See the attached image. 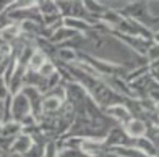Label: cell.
Returning a JSON list of instances; mask_svg holds the SVG:
<instances>
[{"mask_svg": "<svg viewBox=\"0 0 159 157\" xmlns=\"http://www.w3.org/2000/svg\"><path fill=\"white\" fill-rule=\"evenodd\" d=\"M30 113H33L31 102H30V99H28V96L21 91V92H18V94L13 96L11 117H13V120H16V122H21V120H23L25 117H28Z\"/></svg>", "mask_w": 159, "mask_h": 157, "instance_id": "obj_1", "label": "cell"}, {"mask_svg": "<svg viewBox=\"0 0 159 157\" xmlns=\"http://www.w3.org/2000/svg\"><path fill=\"white\" fill-rule=\"evenodd\" d=\"M104 112H106L111 118H114L115 122H119V123H122V125L128 123L130 120L133 118V113L130 112V109H128L124 102L114 104V105H111V107H107V109H104Z\"/></svg>", "mask_w": 159, "mask_h": 157, "instance_id": "obj_2", "label": "cell"}, {"mask_svg": "<svg viewBox=\"0 0 159 157\" xmlns=\"http://www.w3.org/2000/svg\"><path fill=\"white\" fill-rule=\"evenodd\" d=\"M33 146H34V138L31 136L30 133H25V131H23V133H20L18 136L13 139L10 152H15V154L25 155Z\"/></svg>", "mask_w": 159, "mask_h": 157, "instance_id": "obj_3", "label": "cell"}, {"mask_svg": "<svg viewBox=\"0 0 159 157\" xmlns=\"http://www.w3.org/2000/svg\"><path fill=\"white\" fill-rule=\"evenodd\" d=\"M124 130H125V133L128 134L130 138H143V136L148 134L146 122L141 120V118H136V117H133L128 123L124 125Z\"/></svg>", "mask_w": 159, "mask_h": 157, "instance_id": "obj_4", "label": "cell"}, {"mask_svg": "<svg viewBox=\"0 0 159 157\" xmlns=\"http://www.w3.org/2000/svg\"><path fill=\"white\" fill-rule=\"evenodd\" d=\"M65 101H62L60 97L50 96V94H44V101H42V115H55L57 112L62 110Z\"/></svg>", "mask_w": 159, "mask_h": 157, "instance_id": "obj_5", "label": "cell"}, {"mask_svg": "<svg viewBox=\"0 0 159 157\" xmlns=\"http://www.w3.org/2000/svg\"><path fill=\"white\" fill-rule=\"evenodd\" d=\"M20 133H23V125L16 120L2 123V138H16Z\"/></svg>", "mask_w": 159, "mask_h": 157, "instance_id": "obj_6", "label": "cell"}, {"mask_svg": "<svg viewBox=\"0 0 159 157\" xmlns=\"http://www.w3.org/2000/svg\"><path fill=\"white\" fill-rule=\"evenodd\" d=\"M47 60H49V57H47L44 52H42V50L36 49V52H34L33 57H31L30 65H28V70H31V71H39V68L44 65Z\"/></svg>", "mask_w": 159, "mask_h": 157, "instance_id": "obj_7", "label": "cell"}, {"mask_svg": "<svg viewBox=\"0 0 159 157\" xmlns=\"http://www.w3.org/2000/svg\"><path fill=\"white\" fill-rule=\"evenodd\" d=\"M38 73L41 75V76H44V78H52L54 75H57L59 73V70H57V67H55V63H52L50 60H47L44 65H42L41 68H39V71Z\"/></svg>", "mask_w": 159, "mask_h": 157, "instance_id": "obj_8", "label": "cell"}, {"mask_svg": "<svg viewBox=\"0 0 159 157\" xmlns=\"http://www.w3.org/2000/svg\"><path fill=\"white\" fill-rule=\"evenodd\" d=\"M157 130H159V125H157Z\"/></svg>", "mask_w": 159, "mask_h": 157, "instance_id": "obj_9", "label": "cell"}]
</instances>
